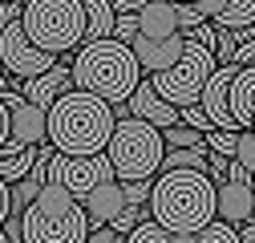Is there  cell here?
<instances>
[{
	"mask_svg": "<svg viewBox=\"0 0 255 243\" xmlns=\"http://www.w3.org/2000/svg\"><path fill=\"white\" fill-rule=\"evenodd\" d=\"M0 65H4L12 77H20V81H33V77H41V73H49L57 65V57L37 49L33 41H28L24 24L12 20V24L0 28Z\"/></svg>",
	"mask_w": 255,
	"mask_h": 243,
	"instance_id": "obj_9",
	"label": "cell"
},
{
	"mask_svg": "<svg viewBox=\"0 0 255 243\" xmlns=\"http://www.w3.org/2000/svg\"><path fill=\"white\" fill-rule=\"evenodd\" d=\"M251 61H255V37L243 41V45L235 49V65H251Z\"/></svg>",
	"mask_w": 255,
	"mask_h": 243,
	"instance_id": "obj_35",
	"label": "cell"
},
{
	"mask_svg": "<svg viewBox=\"0 0 255 243\" xmlns=\"http://www.w3.org/2000/svg\"><path fill=\"white\" fill-rule=\"evenodd\" d=\"M4 106L12 114V142L20 146H41L49 142V110L37 106V102H28L24 94H16V89H4Z\"/></svg>",
	"mask_w": 255,
	"mask_h": 243,
	"instance_id": "obj_10",
	"label": "cell"
},
{
	"mask_svg": "<svg viewBox=\"0 0 255 243\" xmlns=\"http://www.w3.org/2000/svg\"><path fill=\"white\" fill-rule=\"evenodd\" d=\"M20 243H89V215L81 199L57 182H45V191L20 215Z\"/></svg>",
	"mask_w": 255,
	"mask_h": 243,
	"instance_id": "obj_4",
	"label": "cell"
},
{
	"mask_svg": "<svg viewBox=\"0 0 255 243\" xmlns=\"http://www.w3.org/2000/svg\"><path fill=\"white\" fill-rule=\"evenodd\" d=\"M114 126V106L89 89H69L49 106V142L61 154H102Z\"/></svg>",
	"mask_w": 255,
	"mask_h": 243,
	"instance_id": "obj_1",
	"label": "cell"
},
{
	"mask_svg": "<svg viewBox=\"0 0 255 243\" xmlns=\"http://www.w3.org/2000/svg\"><path fill=\"white\" fill-rule=\"evenodd\" d=\"M195 235H199V243H243L239 227H231V223H223V219L207 223V227H203V231H195Z\"/></svg>",
	"mask_w": 255,
	"mask_h": 243,
	"instance_id": "obj_23",
	"label": "cell"
},
{
	"mask_svg": "<svg viewBox=\"0 0 255 243\" xmlns=\"http://www.w3.org/2000/svg\"><path fill=\"white\" fill-rule=\"evenodd\" d=\"M215 28H255V0H227L215 16Z\"/></svg>",
	"mask_w": 255,
	"mask_h": 243,
	"instance_id": "obj_19",
	"label": "cell"
},
{
	"mask_svg": "<svg viewBox=\"0 0 255 243\" xmlns=\"http://www.w3.org/2000/svg\"><path fill=\"white\" fill-rule=\"evenodd\" d=\"M190 41H195V45H203V49H219V28H215V20H203L199 28H195V33H186Z\"/></svg>",
	"mask_w": 255,
	"mask_h": 243,
	"instance_id": "obj_31",
	"label": "cell"
},
{
	"mask_svg": "<svg viewBox=\"0 0 255 243\" xmlns=\"http://www.w3.org/2000/svg\"><path fill=\"white\" fill-rule=\"evenodd\" d=\"M207 150H211V154H223V158H235L239 134H231V130H211V134H207Z\"/></svg>",
	"mask_w": 255,
	"mask_h": 243,
	"instance_id": "obj_24",
	"label": "cell"
},
{
	"mask_svg": "<svg viewBox=\"0 0 255 243\" xmlns=\"http://www.w3.org/2000/svg\"><path fill=\"white\" fill-rule=\"evenodd\" d=\"M195 4H199V12H203L207 20H215V16L223 12V4H227V0H195Z\"/></svg>",
	"mask_w": 255,
	"mask_h": 243,
	"instance_id": "obj_36",
	"label": "cell"
},
{
	"mask_svg": "<svg viewBox=\"0 0 255 243\" xmlns=\"http://www.w3.org/2000/svg\"><path fill=\"white\" fill-rule=\"evenodd\" d=\"M37 146H28V150H20V154H0V178L4 182H20L28 170L37 166Z\"/></svg>",
	"mask_w": 255,
	"mask_h": 243,
	"instance_id": "obj_20",
	"label": "cell"
},
{
	"mask_svg": "<svg viewBox=\"0 0 255 243\" xmlns=\"http://www.w3.org/2000/svg\"><path fill=\"white\" fill-rule=\"evenodd\" d=\"M89 243H126L110 223H102V227H89Z\"/></svg>",
	"mask_w": 255,
	"mask_h": 243,
	"instance_id": "obj_32",
	"label": "cell"
},
{
	"mask_svg": "<svg viewBox=\"0 0 255 243\" xmlns=\"http://www.w3.org/2000/svg\"><path fill=\"white\" fill-rule=\"evenodd\" d=\"M178 16H174V4L170 0H150V4L138 12V37L146 41H170L178 37Z\"/></svg>",
	"mask_w": 255,
	"mask_h": 243,
	"instance_id": "obj_16",
	"label": "cell"
},
{
	"mask_svg": "<svg viewBox=\"0 0 255 243\" xmlns=\"http://www.w3.org/2000/svg\"><path fill=\"white\" fill-rule=\"evenodd\" d=\"M81 8H85V24H89V37H85V41H106V37H114L118 12H114L110 0H81Z\"/></svg>",
	"mask_w": 255,
	"mask_h": 243,
	"instance_id": "obj_18",
	"label": "cell"
},
{
	"mask_svg": "<svg viewBox=\"0 0 255 243\" xmlns=\"http://www.w3.org/2000/svg\"><path fill=\"white\" fill-rule=\"evenodd\" d=\"M122 191H126V203H130V207H146V203H150V195H154V178L122 182Z\"/></svg>",
	"mask_w": 255,
	"mask_h": 243,
	"instance_id": "obj_25",
	"label": "cell"
},
{
	"mask_svg": "<svg viewBox=\"0 0 255 243\" xmlns=\"http://www.w3.org/2000/svg\"><path fill=\"white\" fill-rule=\"evenodd\" d=\"M170 4H195V0H170Z\"/></svg>",
	"mask_w": 255,
	"mask_h": 243,
	"instance_id": "obj_39",
	"label": "cell"
},
{
	"mask_svg": "<svg viewBox=\"0 0 255 243\" xmlns=\"http://www.w3.org/2000/svg\"><path fill=\"white\" fill-rule=\"evenodd\" d=\"M118 170L110 162V154L102 150V154H57L49 158V182H57V187H65L69 195L85 199L93 187H102V182H114Z\"/></svg>",
	"mask_w": 255,
	"mask_h": 243,
	"instance_id": "obj_8",
	"label": "cell"
},
{
	"mask_svg": "<svg viewBox=\"0 0 255 243\" xmlns=\"http://www.w3.org/2000/svg\"><path fill=\"white\" fill-rule=\"evenodd\" d=\"M239 235H243V243H255V219H251V223H243V227H239Z\"/></svg>",
	"mask_w": 255,
	"mask_h": 243,
	"instance_id": "obj_37",
	"label": "cell"
},
{
	"mask_svg": "<svg viewBox=\"0 0 255 243\" xmlns=\"http://www.w3.org/2000/svg\"><path fill=\"white\" fill-rule=\"evenodd\" d=\"M73 85L118 106V102H130V94L142 85V65H138L134 49L118 37L85 41L73 57Z\"/></svg>",
	"mask_w": 255,
	"mask_h": 243,
	"instance_id": "obj_3",
	"label": "cell"
},
{
	"mask_svg": "<svg viewBox=\"0 0 255 243\" xmlns=\"http://www.w3.org/2000/svg\"><path fill=\"white\" fill-rule=\"evenodd\" d=\"M114 37L126 41V45H134V37H138V12H122L114 20Z\"/></svg>",
	"mask_w": 255,
	"mask_h": 243,
	"instance_id": "obj_29",
	"label": "cell"
},
{
	"mask_svg": "<svg viewBox=\"0 0 255 243\" xmlns=\"http://www.w3.org/2000/svg\"><path fill=\"white\" fill-rule=\"evenodd\" d=\"M174 16H178V28H182V33H195V28L207 20V16L199 12V4H174Z\"/></svg>",
	"mask_w": 255,
	"mask_h": 243,
	"instance_id": "obj_28",
	"label": "cell"
},
{
	"mask_svg": "<svg viewBox=\"0 0 255 243\" xmlns=\"http://www.w3.org/2000/svg\"><path fill=\"white\" fill-rule=\"evenodd\" d=\"M215 69H219L215 53L203 49V45H195V41L186 37L182 57L174 61L170 69L150 73V85H154L170 106H178V110H182V106H199V98H203V89H207V81H211Z\"/></svg>",
	"mask_w": 255,
	"mask_h": 243,
	"instance_id": "obj_7",
	"label": "cell"
},
{
	"mask_svg": "<svg viewBox=\"0 0 255 243\" xmlns=\"http://www.w3.org/2000/svg\"><path fill=\"white\" fill-rule=\"evenodd\" d=\"M142 219H146V207H126V211H122V215H118V219H114L110 227H114V231H118V235L126 239V235H130V231H134V227H138Z\"/></svg>",
	"mask_w": 255,
	"mask_h": 243,
	"instance_id": "obj_26",
	"label": "cell"
},
{
	"mask_svg": "<svg viewBox=\"0 0 255 243\" xmlns=\"http://www.w3.org/2000/svg\"><path fill=\"white\" fill-rule=\"evenodd\" d=\"M81 207H85V215H89V223L93 227H102V223H114L118 215L130 203H126V191H122V182L114 178V182H102V187H93L85 199H81Z\"/></svg>",
	"mask_w": 255,
	"mask_h": 243,
	"instance_id": "obj_13",
	"label": "cell"
},
{
	"mask_svg": "<svg viewBox=\"0 0 255 243\" xmlns=\"http://www.w3.org/2000/svg\"><path fill=\"white\" fill-rule=\"evenodd\" d=\"M146 207L170 231H203L219 219V187L207 170H162Z\"/></svg>",
	"mask_w": 255,
	"mask_h": 243,
	"instance_id": "obj_2",
	"label": "cell"
},
{
	"mask_svg": "<svg viewBox=\"0 0 255 243\" xmlns=\"http://www.w3.org/2000/svg\"><path fill=\"white\" fill-rule=\"evenodd\" d=\"M20 24H24L28 41L45 53H53V57L77 49L89 37L81 0H24Z\"/></svg>",
	"mask_w": 255,
	"mask_h": 243,
	"instance_id": "obj_6",
	"label": "cell"
},
{
	"mask_svg": "<svg viewBox=\"0 0 255 243\" xmlns=\"http://www.w3.org/2000/svg\"><path fill=\"white\" fill-rule=\"evenodd\" d=\"M8 89V77H4V65H0V94H4Z\"/></svg>",
	"mask_w": 255,
	"mask_h": 243,
	"instance_id": "obj_38",
	"label": "cell"
},
{
	"mask_svg": "<svg viewBox=\"0 0 255 243\" xmlns=\"http://www.w3.org/2000/svg\"><path fill=\"white\" fill-rule=\"evenodd\" d=\"M231 118L239 122V130H251V122H255V65H243L231 81Z\"/></svg>",
	"mask_w": 255,
	"mask_h": 243,
	"instance_id": "obj_17",
	"label": "cell"
},
{
	"mask_svg": "<svg viewBox=\"0 0 255 243\" xmlns=\"http://www.w3.org/2000/svg\"><path fill=\"white\" fill-rule=\"evenodd\" d=\"M182 45H186V37L178 33V37H170V41H146V37H134V57H138V65H142V73H162V69H170L174 61L182 57Z\"/></svg>",
	"mask_w": 255,
	"mask_h": 243,
	"instance_id": "obj_14",
	"label": "cell"
},
{
	"mask_svg": "<svg viewBox=\"0 0 255 243\" xmlns=\"http://www.w3.org/2000/svg\"><path fill=\"white\" fill-rule=\"evenodd\" d=\"M106 154L118 170V182H134V178H158L166 158V138L162 130L146 118H118L114 138L106 146Z\"/></svg>",
	"mask_w": 255,
	"mask_h": 243,
	"instance_id": "obj_5",
	"label": "cell"
},
{
	"mask_svg": "<svg viewBox=\"0 0 255 243\" xmlns=\"http://www.w3.org/2000/svg\"><path fill=\"white\" fill-rule=\"evenodd\" d=\"M8 215H12V182L0 178V227L8 223Z\"/></svg>",
	"mask_w": 255,
	"mask_h": 243,
	"instance_id": "obj_33",
	"label": "cell"
},
{
	"mask_svg": "<svg viewBox=\"0 0 255 243\" xmlns=\"http://www.w3.org/2000/svg\"><path fill=\"white\" fill-rule=\"evenodd\" d=\"M126 106H130V114H134V118L154 122L158 130H166V126H174V122H182V110H178V106H170L162 94H158V89L150 85V77H142V85L130 94V102H126Z\"/></svg>",
	"mask_w": 255,
	"mask_h": 243,
	"instance_id": "obj_11",
	"label": "cell"
},
{
	"mask_svg": "<svg viewBox=\"0 0 255 243\" xmlns=\"http://www.w3.org/2000/svg\"><path fill=\"white\" fill-rule=\"evenodd\" d=\"M182 122H186V126H195V130H203V134L219 130L215 122L207 118V110H203V106H182Z\"/></svg>",
	"mask_w": 255,
	"mask_h": 243,
	"instance_id": "obj_30",
	"label": "cell"
},
{
	"mask_svg": "<svg viewBox=\"0 0 255 243\" xmlns=\"http://www.w3.org/2000/svg\"><path fill=\"white\" fill-rule=\"evenodd\" d=\"M126 243H174V231L162 227L158 219H142L130 235H126Z\"/></svg>",
	"mask_w": 255,
	"mask_h": 243,
	"instance_id": "obj_22",
	"label": "cell"
},
{
	"mask_svg": "<svg viewBox=\"0 0 255 243\" xmlns=\"http://www.w3.org/2000/svg\"><path fill=\"white\" fill-rule=\"evenodd\" d=\"M12 138V114H8V106H4V98H0V146H4Z\"/></svg>",
	"mask_w": 255,
	"mask_h": 243,
	"instance_id": "obj_34",
	"label": "cell"
},
{
	"mask_svg": "<svg viewBox=\"0 0 255 243\" xmlns=\"http://www.w3.org/2000/svg\"><path fill=\"white\" fill-rule=\"evenodd\" d=\"M162 138H166V150H199V146H207V134L195 130V126H186V122H174V126H166Z\"/></svg>",
	"mask_w": 255,
	"mask_h": 243,
	"instance_id": "obj_21",
	"label": "cell"
},
{
	"mask_svg": "<svg viewBox=\"0 0 255 243\" xmlns=\"http://www.w3.org/2000/svg\"><path fill=\"white\" fill-rule=\"evenodd\" d=\"M219 219L231 227L255 219V182H219Z\"/></svg>",
	"mask_w": 255,
	"mask_h": 243,
	"instance_id": "obj_12",
	"label": "cell"
},
{
	"mask_svg": "<svg viewBox=\"0 0 255 243\" xmlns=\"http://www.w3.org/2000/svg\"><path fill=\"white\" fill-rule=\"evenodd\" d=\"M235 162H243L255 178V130H239V150H235Z\"/></svg>",
	"mask_w": 255,
	"mask_h": 243,
	"instance_id": "obj_27",
	"label": "cell"
},
{
	"mask_svg": "<svg viewBox=\"0 0 255 243\" xmlns=\"http://www.w3.org/2000/svg\"><path fill=\"white\" fill-rule=\"evenodd\" d=\"M69 89H77V85H73V65H61V61H57L49 73H41V77H33V81H24V98L49 110L61 94H69Z\"/></svg>",
	"mask_w": 255,
	"mask_h": 243,
	"instance_id": "obj_15",
	"label": "cell"
}]
</instances>
